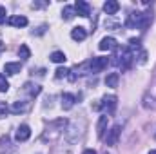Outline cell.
Wrapping results in <instances>:
<instances>
[{
    "label": "cell",
    "instance_id": "ffe728a7",
    "mask_svg": "<svg viewBox=\"0 0 156 154\" xmlns=\"http://www.w3.org/2000/svg\"><path fill=\"white\" fill-rule=\"evenodd\" d=\"M69 73H71V69H67V67H58L56 71H55V78H66V76H69Z\"/></svg>",
    "mask_w": 156,
    "mask_h": 154
},
{
    "label": "cell",
    "instance_id": "8fae6325",
    "mask_svg": "<svg viewBox=\"0 0 156 154\" xmlns=\"http://www.w3.org/2000/svg\"><path fill=\"white\" fill-rule=\"evenodd\" d=\"M27 109H29V102H15L9 111L15 113V114H22V113H26Z\"/></svg>",
    "mask_w": 156,
    "mask_h": 154
},
{
    "label": "cell",
    "instance_id": "9a60e30c",
    "mask_svg": "<svg viewBox=\"0 0 156 154\" xmlns=\"http://www.w3.org/2000/svg\"><path fill=\"white\" fill-rule=\"evenodd\" d=\"M118 9H120V4H118L116 0H109V2L104 4V11L107 15H115V13H118Z\"/></svg>",
    "mask_w": 156,
    "mask_h": 154
},
{
    "label": "cell",
    "instance_id": "cb8c5ba5",
    "mask_svg": "<svg viewBox=\"0 0 156 154\" xmlns=\"http://www.w3.org/2000/svg\"><path fill=\"white\" fill-rule=\"evenodd\" d=\"M5 15H7V11H5V7L4 5H0V26L5 22Z\"/></svg>",
    "mask_w": 156,
    "mask_h": 154
},
{
    "label": "cell",
    "instance_id": "ac0fdd59",
    "mask_svg": "<svg viewBox=\"0 0 156 154\" xmlns=\"http://www.w3.org/2000/svg\"><path fill=\"white\" fill-rule=\"evenodd\" d=\"M67 58H66V54L62 53V51H55L53 54H51V62H55V64H64Z\"/></svg>",
    "mask_w": 156,
    "mask_h": 154
},
{
    "label": "cell",
    "instance_id": "277c9868",
    "mask_svg": "<svg viewBox=\"0 0 156 154\" xmlns=\"http://www.w3.org/2000/svg\"><path fill=\"white\" fill-rule=\"evenodd\" d=\"M29 136H31V129H29V125H20V127L16 129L15 140H16V142H27Z\"/></svg>",
    "mask_w": 156,
    "mask_h": 154
},
{
    "label": "cell",
    "instance_id": "e0dca14e",
    "mask_svg": "<svg viewBox=\"0 0 156 154\" xmlns=\"http://www.w3.org/2000/svg\"><path fill=\"white\" fill-rule=\"evenodd\" d=\"M75 15H76V11H75L73 5H66V7L62 9V18H64V20H71Z\"/></svg>",
    "mask_w": 156,
    "mask_h": 154
},
{
    "label": "cell",
    "instance_id": "ba28073f",
    "mask_svg": "<svg viewBox=\"0 0 156 154\" xmlns=\"http://www.w3.org/2000/svg\"><path fill=\"white\" fill-rule=\"evenodd\" d=\"M9 26H13V27H26L27 26V18L26 16H22V15H13V16H9Z\"/></svg>",
    "mask_w": 156,
    "mask_h": 154
},
{
    "label": "cell",
    "instance_id": "44dd1931",
    "mask_svg": "<svg viewBox=\"0 0 156 154\" xmlns=\"http://www.w3.org/2000/svg\"><path fill=\"white\" fill-rule=\"evenodd\" d=\"M26 91H29V94H31V96H38L42 89H40L38 85H31V83H26Z\"/></svg>",
    "mask_w": 156,
    "mask_h": 154
},
{
    "label": "cell",
    "instance_id": "30bf717a",
    "mask_svg": "<svg viewBox=\"0 0 156 154\" xmlns=\"http://www.w3.org/2000/svg\"><path fill=\"white\" fill-rule=\"evenodd\" d=\"M71 38L75 40V42H83V40L87 38V31L83 29V27H73V31H71Z\"/></svg>",
    "mask_w": 156,
    "mask_h": 154
},
{
    "label": "cell",
    "instance_id": "7c38bea8",
    "mask_svg": "<svg viewBox=\"0 0 156 154\" xmlns=\"http://www.w3.org/2000/svg\"><path fill=\"white\" fill-rule=\"evenodd\" d=\"M107 118H109V116L104 114V116H100V120H98V125H96V136H98V138H104V134H105Z\"/></svg>",
    "mask_w": 156,
    "mask_h": 154
},
{
    "label": "cell",
    "instance_id": "9c48e42d",
    "mask_svg": "<svg viewBox=\"0 0 156 154\" xmlns=\"http://www.w3.org/2000/svg\"><path fill=\"white\" fill-rule=\"evenodd\" d=\"M120 132H122V131H120V125H115V127L109 131V134H107V138H105V143H107V145H116Z\"/></svg>",
    "mask_w": 156,
    "mask_h": 154
},
{
    "label": "cell",
    "instance_id": "7402d4cb",
    "mask_svg": "<svg viewBox=\"0 0 156 154\" xmlns=\"http://www.w3.org/2000/svg\"><path fill=\"white\" fill-rule=\"evenodd\" d=\"M7 89H9V82H7V80H5V76L0 73V93H5Z\"/></svg>",
    "mask_w": 156,
    "mask_h": 154
},
{
    "label": "cell",
    "instance_id": "4316f807",
    "mask_svg": "<svg viewBox=\"0 0 156 154\" xmlns=\"http://www.w3.org/2000/svg\"><path fill=\"white\" fill-rule=\"evenodd\" d=\"M154 138H156V134H154Z\"/></svg>",
    "mask_w": 156,
    "mask_h": 154
},
{
    "label": "cell",
    "instance_id": "d6986e66",
    "mask_svg": "<svg viewBox=\"0 0 156 154\" xmlns=\"http://www.w3.org/2000/svg\"><path fill=\"white\" fill-rule=\"evenodd\" d=\"M18 56H20L22 60L31 58V51H29V47H27L26 44H22V45H20V49H18Z\"/></svg>",
    "mask_w": 156,
    "mask_h": 154
},
{
    "label": "cell",
    "instance_id": "7a4b0ae2",
    "mask_svg": "<svg viewBox=\"0 0 156 154\" xmlns=\"http://www.w3.org/2000/svg\"><path fill=\"white\" fill-rule=\"evenodd\" d=\"M102 107H105V111H107V114H115V111H116V105H118V98L116 96H113V94H105L104 98H102Z\"/></svg>",
    "mask_w": 156,
    "mask_h": 154
},
{
    "label": "cell",
    "instance_id": "5b68a950",
    "mask_svg": "<svg viewBox=\"0 0 156 154\" xmlns=\"http://www.w3.org/2000/svg\"><path fill=\"white\" fill-rule=\"evenodd\" d=\"M98 49L100 51H113V49H116V40L113 38V37H105V38L100 40Z\"/></svg>",
    "mask_w": 156,
    "mask_h": 154
},
{
    "label": "cell",
    "instance_id": "5bb4252c",
    "mask_svg": "<svg viewBox=\"0 0 156 154\" xmlns=\"http://www.w3.org/2000/svg\"><path fill=\"white\" fill-rule=\"evenodd\" d=\"M20 69H22L20 62H9V64H5V67H4L5 75H16V73H20Z\"/></svg>",
    "mask_w": 156,
    "mask_h": 154
},
{
    "label": "cell",
    "instance_id": "2e32d148",
    "mask_svg": "<svg viewBox=\"0 0 156 154\" xmlns=\"http://www.w3.org/2000/svg\"><path fill=\"white\" fill-rule=\"evenodd\" d=\"M118 80H120L118 73H111V75L105 76V85L111 87V89H115V87H118Z\"/></svg>",
    "mask_w": 156,
    "mask_h": 154
},
{
    "label": "cell",
    "instance_id": "52a82bcc",
    "mask_svg": "<svg viewBox=\"0 0 156 154\" xmlns=\"http://www.w3.org/2000/svg\"><path fill=\"white\" fill-rule=\"evenodd\" d=\"M75 102H76V96H75V94H71V93H64V94H62V109H64V111L73 109Z\"/></svg>",
    "mask_w": 156,
    "mask_h": 154
},
{
    "label": "cell",
    "instance_id": "d4e9b609",
    "mask_svg": "<svg viewBox=\"0 0 156 154\" xmlns=\"http://www.w3.org/2000/svg\"><path fill=\"white\" fill-rule=\"evenodd\" d=\"M83 154H96V151H94V149H85Z\"/></svg>",
    "mask_w": 156,
    "mask_h": 154
},
{
    "label": "cell",
    "instance_id": "484cf974",
    "mask_svg": "<svg viewBox=\"0 0 156 154\" xmlns=\"http://www.w3.org/2000/svg\"><path fill=\"white\" fill-rule=\"evenodd\" d=\"M149 154H156V149H154V151H151V152H149Z\"/></svg>",
    "mask_w": 156,
    "mask_h": 154
},
{
    "label": "cell",
    "instance_id": "8992f818",
    "mask_svg": "<svg viewBox=\"0 0 156 154\" xmlns=\"http://www.w3.org/2000/svg\"><path fill=\"white\" fill-rule=\"evenodd\" d=\"M75 11H76V15H80V16H89L91 15V5L87 2H83V0H76Z\"/></svg>",
    "mask_w": 156,
    "mask_h": 154
},
{
    "label": "cell",
    "instance_id": "6da1fadb",
    "mask_svg": "<svg viewBox=\"0 0 156 154\" xmlns=\"http://www.w3.org/2000/svg\"><path fill=\"white\" fill-rule=\"evenodd\" d=\"M120 58L118 60V65L122 67V71H127L129 67H131V64H133V58H134V49H131V47H125V49H122V53H120Z\"/></svg>",
    "mask_w": 156,
    "mask_h": 154
},
{
    "label": "cell",
    "instance_id": "603a6c76",
    "mask_svg": "<svg viewBox=\"0 0 156 154\" xmlns=\"http://www.w3.org/2000/svg\"><path fill=\"white\" fill-rule=\"evenodd\" d=\"M9 113V107H7V103L5 102H0V118H5Z\"/></svg>",
    "mask_w": 156,
    "mask_h": 154
},
{
    "label": "cell",
    "instance_id": "4fadbf2b",
    "mask_svg": "<svg viewBox=\"0 0 156 154\" xmlns=\"http://www.w3.org/2000/svg\"><path fill=\"white\" fill-rule=\"evenodd\" d=\"M142 105L145 107V109H151V111H156V98L153 94H145L144 96V100H142Z\"/></svg>",
    "mask_w": 156,
    "mask_h": 154
},
{
    "label": "cell",
    "instance_id": "83f0119b",
    "mask_svg": "<svg viewBox=\"0 0 156 154\" xmlns=\"http://www.w3.org/2000/svg\"><path fill=\"white\" fill-rule=\"evenodd\" d=\"M104 154H107V152H104Z\"/></svg>",
    "mask_w": 156,
    "mask_h": 154
},
{
    "label": "cell",
    "instance_id": "3957f363",
    "mask_svg": "<svg viewBox=\"0 0 156 154\" xmlns=\"http://www.w3.org/2000/svg\"><path fill=\"white\" fill-rule=\"evenodd\" d=\"M107 64H109V58H105V56H96V58H93V60H91V73H100V71H104V69L107 67Z\"/></svg>",
    "mask_w": 156,
    "mask_h": 154
}]
</instances>
